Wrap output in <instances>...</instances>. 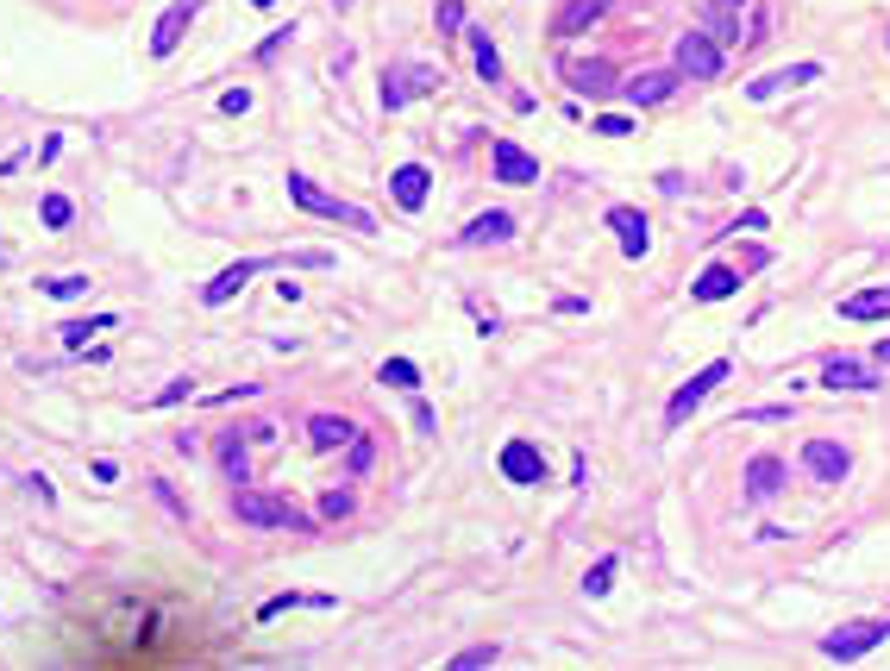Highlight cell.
Here are the masks:
<instances>
[{"mask_svg": "<svg viewBox=\"0 0 890 671\" xmlns=\"http://www.w3.org/2000/svg\"><path fill=\"white\" fill-rule=\"evenodd\" d=\"M232 515L245 527H283V534H314V515H301L289 496H270V490H232Z\"/></svg>", "mask_w": 890, "mask_h": 671, "instance_id": "1", "label": "cell"}, {"mask_svg": "<svg viewBox=\"0 0 890 671\" xmlns=\"http://www.w3.org/2000/svg\"><path fill=\"white\" fill-rule=\"evenodd\" d=\"M289 201H295V207H308V214H320V220L351 226V233H377V220H370L364 207H351V201H339V195H326L320 182H308L301 170H289Z\"/></svg>", "mask_w": 890, "mask_h": 671, "instance_id": "2", "label": "cell"}, {"mask_svg": "<svg viewBox=\"0 0 890 671\" xmlns=\"http://www.w3.org/2000/svg\"><path fill=\"white\" fill-rule=\"evenodd\" d=\"M890 640V615H865V621H847V628H834V634H822V653L828 659H859V653H872V646H884Z\"/></svg>", "mask_w": 890, "mask_h": 671, "instance_id": "3", "label": "cell"}, {"mask_svg": "<svg viewBox=\"0 0 890 671\" xmlns=\"http://www.w3.org/2000/svg\"><path fill=\"white\" fill-rule=\"evenodd\" d=\"M715 383H728V358L702 364V370H696L690 383H677V389H671V402H665V427H684L690 414H696L702 402H709V389H715Z\"/></svg>", "mask_w": 890, "mask_h": 671, "instance_id": "4", "label": "cell"}, {"mask_svg": "<svg viewBox=\"0 0 890 671\" xmlns=\"http://www.w3.org/2000/svg\"><path fill=\"white\" fill-rule=\"evenodd\" d=\"M439 82H445V76H439L433 63H395L389 76H383V107L395 113V107H408V101H420V95H433Z\"/></svg>", "mask_w": 890, "mask_h": 671, "instance_id": "5", "label": "cell"}, {"mask_svg": "<svg viewBox=\"0 0 890 671\" xmlns=\"http://www.w3.org/2000/svg\"><path fill=\"white\" fill-rule=\"evenodd\" d=\"M677 69H684L690 82H715V76H721V38L684 32V38H677Z\"/></svg>", "mask_w": 890, "mask_h": 671, "instance_id": "6", "label": "cell"}, {"mask_svg": "<svg viewBox=\"0 0 890 671\" xmlns=\"http://www.w3.org/2000/svg\"><path fill=\"white\" fill-rule=\"evenodd\" d=\"M489 170H496V182H508V189H527V182H540V157H527L514 138H489Z\"/></svg>", "mask_w": 890, "mask_h": 671, "instance_id": "7", "label": "cell"}, {"mask_svg": "<svg viewBox=\"0 0 890 671\" xmlns=\"http://www.w3.org/2000/svg\"><path fill=\"white\" fill-rule=\"evenodd\" d=\"M257 270H276V258H239V264H226V270L214 276V283H207V289H201V302H207V308H220V302H232V295H239V289L251 283V276H257Z\"/></svg>", "mask_w": 890, "mask_h": 671, "instance_id": "8", "label": "cell"}, {"mask_svg": "<svg viewBox=\"0 0 890 671\" xmlns=\"http://www.w3.org/2000/svg\"><path fill=\"white\" fill-rule=\"evenodd\" d=\"M195 13H201V0H170V7H163V19L151 26V57H170L176 44H182V32H189Z\"/></svg>", "mask_w": 890, "mask_h": 671, "instance_id": "9", "label": "cell"}, {"mask_svg": "<svg viewBox=\"0 0 890 671\" xmlns=\"http://www.w3.org/2000/svg\"><path fill=\"white\" fill-rule=\"evenodd\" d=\"M502 477L508 483H546V452L533 439H508L502 446Z\"/></svg>", "mask_w": 890, "mask_h": 671, "instance_id": "10", "label": "cell"}, {"mask_svg": "<svg viewBox=\"0 0 890 671\" xmlns=\"http://www.w3.org/2000/svg\"><path fill=\"white\" fill-rule=\"evenodd\" d=\"M803 471L815 483H840V477L853 471V458H847V446H834V439H809V446H803Z\"/></svg>", "mask_w": 890, "mask_h": 671, "instance_id": "11", "label": "cell"}, {"mask_svg": "<svg viewBox=\"0 0 890 671\" xmlns=\"http://www.w3.org/2000/svg\"><path fill=\"white\" fill-rule=\"evenodd\" d=\"M608 233L621 239L627 258H646V251H652V226H646L640 207H608Z\"/></svg>", "mask_w": 890, "mask_h": 671, "instance_id": "12", "label": "cell"}, {"mask_svg": "<svg viewBox=\"0 0 890 671\" xmlns=\"http://www.w3.org/2000/svg\"><path fill=\"white\" fill-rule=\"evenodd\" d=\"M427 189H433V170L427 164H402V170L389 176V195H395L402 214H420V207H427Z\"/></svg>", "mask_w": 890, "mask_h": 671, "instance_id": "13", "label": "cell"}, {"mask_svg": "<svg viewBox=\"0 0 890 671\" xmlns=\"http://www.w3.org/2000/svg\"><path fill=\"white\" fill-rule=\"evenodd\" d=\"M809 82H822V63H790V69H771V76L746 82V95H753V101H771V95H784V88H809Z\"/></svg>", "mask_w": 890, "mask_h": 671, "instance_id": "14", "label": "cell"}, {"mask_svg": "<svg viewBox=\"0 0 890 671\" xmlns=\"http://www.w3.org/2000/svg\"><path fill=\"white\" fill-rule=\"evenodd\" d=\"M508 239H514V214H502V207L477 214V220L458 233V245H508Z\"/></svg>", "mask_w": 890, "mask_h": 671, "instance_id": "15", "label": "cell"}, {"mask_svg": "<svg viewBox=\"0 0 890 671\" xmlns=\"http://www.w3.org/2000/svg\"><path fill=\"white\" fill-rule=\"evenodd\" d=\"M822 383H828V389H884L878 370L859 364V358H828V364H822Z\"/></svg>", "mask_w": 890, "mask_h": 671, "instance_id": "16", "label": "cell"}, {"mask_svg": "<svg viewBox=\"0 0 890 671\" xmlns=\"http://www.w3.org/2000/svg\"><path fill=\"white\" fill-rule=\"evenodd\" d=\"M565 82L577 88V95H608V88H615V63H602V57L571 63V57H565Z\"/></svg>", "mask_w": 890, "mask_h": 671, "instance_id": "17", "label": "cell"}, {"mask_svg": "<svg viewBox=\"0 0 890 671\" xmlns=\"http://www.w3.org/2000/svg\"><path fill=\"white\" fill-rule=\"evenodd\" d=\"M602 13H608V0H565V7H558V19H552V32H558V38H577V32H590Z\"/></svg>", "mask_w": 890, "mask_h": 671, "instance_id": "18", "label": "cell"}, {"mask_svg": "<svg viewBox=\"0 0 890 671\" xmlns=\"http://www.w3.org/2000/svg\"><path fill=\"white\" fill-rule=\"evenodd\" d=\"M778 490H784V458L759 452L753 465H746V496H753V502H765V496H778Z\"/></svg>", "mask_w": 890, "mask_h": 671, "instance_id": "19", "label": "cell"}, {"mask_svg": "<svg viewBox=\"0 0 890 671\" xmlns=\"http://www.w3.org/2000/svg\"><path fill=\"white\" fill-rule=\"evenodd\" d=\"M351 439H358V427L345 421V414H314L308 421V446L314 452H333V446H351Z\"/></svg>", "mask_w": 890, "mask_h": 671, "instance_id": "20", "label": "cell"}, {"mask_svg": "<svg viewBox=\"0 0 890 671\" xmlns=\"http://www.w3.org/2000/svg\"><path fill=\"white\" fill-rule=\"evenodd\" d=\"M734 289H740V270H728V264H709V270H702L696 283H690L696 302H728Z\"/></svg>", "mask_w": 890, "mask_h": 671, "instance_id": "21", "label": "cell"}, {"mask_svg": "<svg viewBox=\"0 0 890 671\" xmlns=\"http://www.w3.org/2000/svg\"><path fill=\"white\" fill-rule=\"evenodd\" d=\"M884 314H890V283L884 289H859V295L840 302V320H884Z\"/></svg>", "mask_w": 890, "mask_h": 671, "instance_id": "22", "label": "cell"}, {"mask_svg": "<svg viewBox=\"0 0 890 671\" xmlns=\"http://www.w3.org/2000/svg\"><path fill=\"white\" fill-rule=\"evenodd\" d=\"M621 88H627V101H634V107H652V101H665V95H671V76H665V69H646V76L621 82Z\"/></svg>", "mask_w": 890, "mask_h": 671, "instance_id": "23", "label": "cell"}, {"mask_svg": "<svg viewBox=\"0 0 890 671\" xmlns=\"http://www.w3.org/2000/svg\"><path fill=\"white\" fill-rule=\"evenodd\" d=\"M289 609H333V596H308V590H289V596H270V603L257 609V615H264V621H276V615H289Z\"/></svg>", "mask_w": 890, "mask_h": 671, "instance_id": "24", "label": "cell"}, {"mask_svg": "<svg viewBox=\"0 0 890 671\" xmlns=\"http://www.w3.org/2000/svg\"><path fill=\"white\" fill-rule=\"evenodd\" d=\"M464 38H471L477 76H483V82H502V51H496V44H489V32H464Z\"/></svg>", "mask_w": 890, "mask_h": 671, "instance_id": "25", "label": "cell"}, {"mask_svg": "<svg viewBox=\"0 0 890 671\" xmlns=\"http://www.w3.org/2000/svg\"><path fill=\"white\" fill-rule=\"evenodd\" d=\"M377 383H389V389H420V364H414V358H383Z\"/></svg>", "mask_w": 890, "mask_h": 671, "instance_id": "26", "label": "cell"}, {"mask_svg": "<svg viewBox=\"0 0 890 671\" xmlns=\"http://www.w3.org/2000/svg\"><path fill=\"white\" fill-rule=\"evenodd\" d=\"M113 327V314H95V320H63V345H69V352H82V345H88V333H107Z\"/></svg>", "mask_w": 890, "mask_h": 671, "instance_id": "27", "label": "cell"}, {"mask_svg": "<svg viewBox=\"0 0 890 671\" xmlns=\"http://www.w3.org/2000/svg\"><path fill=\"white\" fill-rule=\"evenodd\" d=\"M615 571H621L615 552H608V559H596L590 571H583V596H608V590H615Z\"/></svg>", "mask_w": 890, "mask_h": 671, "instance_id": "28", "label": "cell"}, {"mask_svg": "<svg viewBox=\"0 0 890 671\" xmlns=\"http://www.w3.org/2000/svg\"><path fill=\"white\" fill-rule=\"evenodd\" d=\"M44 295H51V302H76V295H88V276H82V270L51 276V283H44Z\"/></svg>", "mask_w": 890, "mask_h": 671, "instance_id": "29", "label": "cell"}, {"mask_svg": "<svg viewBox=\"0 0 890 671\" xmlns=\"http://www.w3.org/2000/svg\"><path fill=\"white\" fill-rule=\"evenodd\" d=\"M220 465H226V477H232V483H251V465H245V439H226V446H220Z\"/></svg>", "mask_w": 890, "mask_h": 671, "instance_id": "30", "label": "cell"}, {"mask_svg": "<svg viewBox=\"0 0 890 671\" xmlns=\"http://www.w3.org/2000/svg\"><path fill=\"white\" fill-rule=\"evenodd\" d=\"M496 659H502V646L489 640V646H464V653H458L452 665H458V671H483V665H496Z\"/></svg>", "mask_w": 890, "mask_h": 671, "instance_id": "31", "label": "cell"}, {"mask_svg": "<svg viewBox=\"0 0 890 671\" xmlns=\"http://www.w3.org/2000/svg\"><path fill=\"white\" fill-rule=\"evenodd\" d=\"M38 220L44 226H69V220H76V207H69V195H44L38 201Z\"/></svg>", "mask_w": 890, "mask_h": 671, "instance_id": "32", "label": "cell"}, {"mask_svg": "<svg viewBox=\"0 0 890 671\" xmlns=\"http://www.w3.org/2000/svg\"><path fill=\"white\" fill-rule=\"evenodd\" d=\"M590 132H602V138H627V132H634V120H627V113H596Z\"/></svg>", "mask_w": 890, "mask_h": 671, "instance_id": "33", "label": "cell"}, {"mask_svg": "<svg viewBox=\"0 0 890 671\" xmlns=\"http://www.w3.org/2000/svg\"><path fill=\"white\" fill-rule=\"evenodd\" d=\"M320 515H326V521H345V515H351V490H326V496H320Z\"/></svg>", "mask_w": 890, "mask_h": 671, "instance_id": "34", "label": "cell"}, {"mask_svg": "<svg viewBox=\"0 0 890 671\" xmlns=\"http://www.w3.org/2000/svg\"><path fill=\"white\" fill-rule=\"evenodd\" d=\"M433 26H439V32H464V7H458V0H439Z\"/></svg>", "mask_w": 890, "mask_h": 671, "instance_id": "35", "label": "cell"}, {"mask_svg": "<svg viewBox=\"0 0 890 671\" xmlns=\"http://www.w3.org/2000/svg\"><path fill=\"white\" fill-rule=\"evenodd\" d=\"M182 396H195V383H189V377L163 383V389H157V408H170V402H182Z\"/></svg>", "mask_w": 890, "mask_h": 671, "instance_id": "36", "label": "cell"}, {"mask_svg": "<svg viewBox=\"0 0 890 671\" xmlns=\"http://www.w3.org/2000/svg\"><path fill=\"white\" fill-rule=\"evenodd\" d=\"M345 471H351V477H364V471H370V439H364V433L351 439V465H345Z\"/></svg>", "mask_w": 890, "mask_h": 671, "instance_id": "37", "label": "cell"}, {"mask_svg": "<svg viewBox=\"0 0 890 671\" xmlns=\"http://www.w3.org/2000/svg\"><path fill=\"white\" fill-rule=\"evenodd\" d=\"M220 113H251V88H226V95H220Z\"/></svg>", "mask_w": 890, "mask_h": 671, "instance_id": "38", "label": "cell"}, {"mask_svg": "<svg viewBox=\"0 0 890 671\" xmlns=\"http://www.w3.org/2000/svg\"><path fill=\"white\" fill-rule=\"evenodd\" d=\"M728 233H765V214H759V207H746V214L728 226Z\"/></svg>", "mask_w": 890, "mask_h": 671, "instance_id": "39", "label": "cell"}, {"mask_svg": "<svg viewBox=\"0 0 890 671\" xmlns=\"http://www.w3.org/2000/svg\"><path fill=\"white\" fill-rule=\"evenodd\" d=\"M283 44H289V32H270L264 44H257V63H276V51H283Z\"/></svg>", "mask_w": 890, "mask_h": 671, "instance_id": "40", "label": "cell"}, {"mask_svg": "<svg viewBox=\"0 0 890 671\" xmlns=\"http://www.w3.org/2000/svg\"><path fill=\"white\" fill-rule=\"evenodd\" d=\"M872 364H890V339H878V352H872Z\"/></svg>", "mask_w": 890, "mask_h": 671, "instance_id": "41", "label": "cell"}, {"mask_svg": "<svg viewBox=\"0 0 890 671\" xmlns=\"http://www.w3.org/2000/svg\"><path fill=\"white\" fill-rule=\"evenodd\" d=\"M715 7H728V13H734V7H740V0H715Z\"/></svg>", "mask_w": 890, "mask_h": 671, "instance_id": "42", "label": "cell"}, {"mask_svg": "<svg viewBox=\"0 0 890 671\" xmlns=\"http://www.w3.org/2000/svg\"><path fill=\"white\" fill-rule=\"evenodd\" d=\"M251 7H276V0H251Z\"/></svg>", "mask_w": 890, "mask_h": 671, "instance_id": "43", "label": "cell"}, {"mask_svg": "<svg viewBox=\"0 0 890 671\" xmlns=\"http://www.w3.org/2000/svg\"><path fill=\"white\" fill-rule=\"evenodd\" d=\"M339 7H351V0H339Z\"/></svg>", "mask_w": 890, "mask_h": 671, "instance_id": "44", "label": "cell"}]
</instances>
